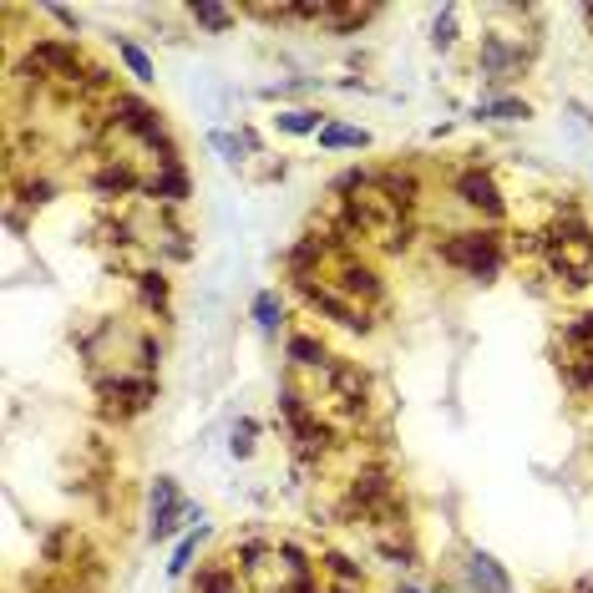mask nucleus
Returning a JSON list of instances; mask_svg holds the SVG:
<instances>
[{"mask_svg": "<svg viewBox=\"0 0 593 593\" xmlns=\"http://www.w3.org/2000/svg\"><path fill=\"white\" fill-rule=\"evenodd\" d=\"M441 259L456 269H467V274H477V280H492L502 269V238L497 234H452L447 244H441Z\"/></svg>", "mask_w": 593, "mask_h": 593, "instance_id": "nucleus-1", "label": "nucleus"}, {"mask_svg": "<svg viewBox=\"0 0 593 593\" xmlns=\"http://www.w3.org/2000/svg\"><path fill=\"white\" fill-rule=\"evenodd\" d=\"M299 289H305V299H310L314 310H325L335 325H345V330H365L371 320H365V310L360 305H350V299L335 289V284H314V280H299Z\"/></svg>", "mask_w": 593, "mask_h": 593, "instance_id": "nucleus-2", "label": "nucleus"}, {"mask_svg": "<svg viewBox=\"0 0 593 593\" xmlns=\"http://www.w3.org/2000/svg\"><path fill=\"white\" fill-rule=\"evenodd\" d=\"M456 198L472 208V213H482V219H502V188L492 183V172H482V168H472V172H462L456 178Z\"/></svg>", "mask_w": 593, "mask_h": 593, "instance_id": "nucleus-3", "label": "nucleus"}, {"mask_svg": "<svg viewBox=\"0 0 593 593\" xmlns=\"http://www.w3.org/2000/svg\"><path fill=\"white\" fill-rule=\"evenodd\" d=\"M188 513V502H183V492H178V482L172 477H163L157 482V492H153V538H168L172 528H178V517Z\"/></svg>", "mask_w": 593, "mask_h": 593, "instance_id": "nucleus-4", "label": "nucleus"}, {"mask_svg": "<svg viewBox=\"0 0 593 593\" xmlns=\"http://www.w3.org/2000/svg\"><path fill=\"white\" fill-rule=\"evenodd\" d=\"M335 289H340L350 305H355V299H380V280H375V269H365V264H340Z\"/></svg>", "mask_w": 593, "mask_h": 593, "instance_id": "nucleus-5", "label": "nucleus"}, {"mask_svg": "<svg viewBox=\"0 0 593 593\" xmlns=\"http://www.w3.org/2000/svg\"><path fill=\"white\" fill-rule=\"evenodd\" d=\"M482 66H487V77L492 81H507L517 66H522V51H513L502 36H487L482 41Z\"/></svg>", "mask_w": 593, "mask_h": 593, "instance_id": "nucleus-6", "label": "nucleus"}, {"mask_svg": "<svg viewBox=\"0 0 593 593\" xmlns=\"http://www.w3.org/2000/svg\"><path fill=\"white\" fill-rule=\"evenodd\" d=\"M467 573H472V583H477L482 593H513V578L502 573V568H497L492 558H487V553H472Z\"/></svg>", "mask_w": 593, "mask_h": 593, "instance_id": "nucleus-7", "label": "nucleus"}, {"mask_svg": "<svg viewBox=\"0 0 593 593\" xmlns=\"http://www.w3.org/2000/svg\"><path fill=\"white\" fill-rule=\"evenodd\" d=\"M320 21H330L335 31H355V26L371 21V5H325V16Z\"/></svg>", "mask_w": 593, "mask_h": 593, "instance_id": "nucleus-8", "label": "nucleus"}, {"mask_svg": "<svg viewBox=\"0 0 593 593\" xmlns=\"http://www.w3.org/2000/svg\"><path fill=\"white\" fill-rule=\"evenodd\" d=\"M289 360L295 365H325V345L320 340H310V335H289Z\"/></svg>", "mask_w": 593, "mask_h": 593, "instance_id": "nucleus-9", "label": "nucleus"}, {"mask_svg": "<svg viewBox=\"0 0 593 593\" xmlns=\"http://www.w3.org/2000/svg\"><path fill=\"white\" fill-rule=\"evenodd\" d=\"M254 320H259V330H280V320H284V299L274 295V289H264V295L254 299Z\"/></svg>", "mask_w": 593, "mask_h": 593, "instance_id": "nucleus-10", "label": "nucleus"}, {"mask_svg": "<svg viewBox=\"0 0 593 593\" xmlns=\"http://www.w3.org/2000/svg\"><path fill=\"white\" fill-rule=\"evenodd\" d=\"M320 142H325V147H365L371 132H365V127H320Z\"/></svg>", "mask_w": 593, "mask_h": 593, "instance_id": "nucleus-11", "label": "nucleus"}, {"mask_svg": "<svg viewBox=\"0 0 593 593\" xmlns=\"http://www.w3.org/2000/svg\"><path fill=\"white\" fill-rule=\"evenodd\" d=\"M193 21H198V26H208V31H229V26H234V11H229V5H213V0H204V5H193Z\"/></svg>", "mask_w": 593, "mask_h": 593, "instance_id": "nucleus-12", "label": "nucleus"}, {"mask_svg": "<svg viewBox=\"0 0 593 593\" xmlns=\"http://www.w3.org/2000/svg\"><path fill=\"white\" fill-rule=\"evenodd\" d=\"M477 117H502V122H517V117H528V102H517V96H502V102H482Z\"/></svg>", "mask_w": 593, "mask_h": 593, "instance_id": "nucleus-13", "label": "nucleus"}, {"mask_svg": "<svg viewBox=\"0 0 593 593\" xmlns=\"http://www.w3.org/2000/svg\"><path fill=\"white\" fill-rule=\"evenodd\" d=\"M117 56H122V62H127V71H132V77H138V81H153V62H147V51H142V46H132V41H122V46H117Z\"/></svg>", "mask_w": 593, "mask_h": 593, "instance_id": "nucleus-14", "label": "nucleus"}, {"mask_svg": "<svg viewBox=\"0 0 593 593\" xmlns=\"http://www.w3.org/2000/svg\"><path fill=\"white\" fill-rule=\"evenodd\" d=\"M280 127L284 132H295V138H305V132H320V112H280Z\"/></svg>", "mask_w": 593, "mask_h": 593, "instance_id": "nucleus-15", "label": "nucleus"}, {"mask_svg": "<svg viewBox=\"0 0 593 593\" xmlns=\"http://www.w3.org/2000/svg\"><path fill=\"white\" fill-rule=\"evenodd\" d=\"M198 538H204V528H198V532H188L183 543H178V553H172V563H168V573H172V578L183 573L188 563H193V547H198Z\"/></svg>", "mask_w": 593, "mask_h": 593, "instance_id": "nucleus-16", "label": "nucleus"}, {"mask_svg": "<svg viewBox=\"0 0 593 593\" xmlns=\"http://www.w3.org/2000/svg\"><path fill=\"white\" fill-rule=\"evenodd\" d=\"M96 188H102V193H127V188H132V172L127 168H102Z\"/></svg>", "mask_w": 593, "mask_h": 593, "instance_id": "nucleus-17", "label": "nucleus"}, {"mask_svg": "<svg viewBox=\"0 0 593 593\" xmlns=\"http://www.w3.org/2000/svg\"><path fill=\"white\" fill-rule=\"evenodd\" d=\"M568 340L583 345V350H593V314H578L573 325H568Z\"/></svg>", "mask_w": 593, "mask_h": 593, "instance_id": "nucleus-18", "label": "nucleus"}, {"mask_svg": "<svg viewBox=\"0 0 593 593\" xmlns=\"http://www.w3.org/2000/svg\"><path fill=\"white\" fill-rule=\"evenodd\" d=\"M456 41V11H441L437 16V46H452Z\"/></svg>", "mask_w": 593, "mask_h": 593, "instance_id": "nucleus-19", "label": "nucleus"}, {"mask_svg": "<svg viewBox=\"0 0 593 593\" xmlns=\"http://www.w3.org/2000/svg\"><path fill=\"white\" fill-rule=\"evenodd\" d=\"M280 593H320V583H314L310 573H289V578L280 583Z\"/></svg>", "mask_w": 593, "mask_h": 593, "instance_id": "nucleus-20", "label": "nucleus"}, {"mask_svg": "<svg viewBox=\"0 0 593 593\" xmlns=\"http://www.w3.org/2000/svg\"><path fill=\"white\" fill-rule=\"evenodd\" d=\"M254 452V426L244 422V426H234V456H249Z\"/></svg>", "mask_w": 593, "mask_h": 593, "instance_id": "nucleus-21", "label": "nucleus"}, {"mask_svg": "<svg viewBox=\"0 0 593 593\" xmlns=\"http://www.w3.org/2000/svg\"><path fill=\"white\" fill-rule=\"evenodd\" d=\"M401 593H416V589H401Z\"/></svg>", "mask_w": 593, "mask_h": 593, "instance_id": "nucleus-22", "label": "nucleus"}]
</instances>
